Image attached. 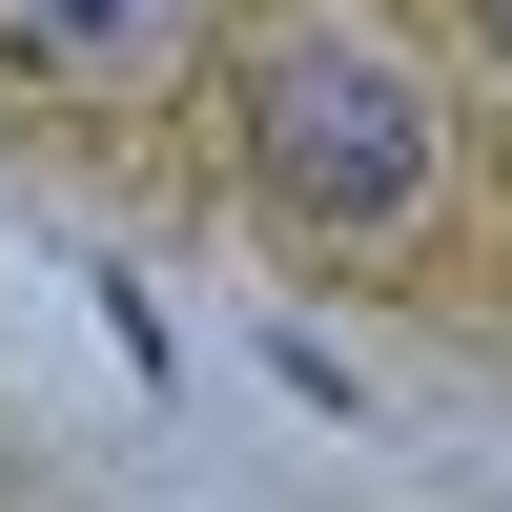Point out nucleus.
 <instances>
[{"mask_svg": "<svg viewBox=\"0 0 512 512\" xmlns=\"http://www.w3.org/2000/svg\"><path fill=\"white\" fill-rule=\"evenodd\" d=\"M246 164H267L287 226H410L431 205V103H410V62H369V41H287L267 82H246Z\"/></svg>", "mask_w": 512, "mask_h": 512, "instance_id": "nucleus-1", "label": "nucleus"}, {"mask_svg": "<svg viewBox=\"0 0 512 512\" xmlns=\"http://www.w3.org/2000/svg\"><path fill=\"white\" fill-rule=\"evenodd\" d=\"M164 41H185V0H0V62L41 82H144Z\"/></svg>", "mask_w": 512, "mask_h": 512, "instance_id": "nucleus-2", "label": "nucleus"}, {"mask_svg": "<svg viewBox=\"0 0 512 512\" xmlns=\"http://www.w3.org/2000/svg\"><path fill=\"white\" fill-rule=\"evenodd\" d=\"M472 21H492V62H512V0H472Z\"/></svg>", "mask_w": 512, "mask_h": 512, "instance_id": "nucleus-3", "label": "nucleus"}]
</instances>
